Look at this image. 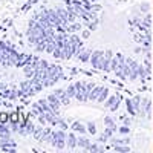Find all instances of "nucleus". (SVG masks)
<instances>
[{
	"instance_id": "obj_1",
	"label": "nucleus",
	"mask_w": 153,
	"mask_h": 153,
	"mask_svg": "<svg viewBox=\"0 0 153 153\" xmlns=\"http://www.w3.org/2000/svg\"><path fill=\"white\" fill-rule=\"evenodd\" d=\"M75 87H76V95H75V98L78 100V101H87V100H89V92H87L86 83L76 81V83H75Z\"/></svg>"
},
{
	"instance_id": "obj_2",
	"label": "nucleus",
	"mask_w": 153,
	"mask_h": 153,
	"mask_svg": "<svg viewBox=\"0 0 153 153\" xmlns=\"http://www.w3.org/2000/svg\"><path fill=\"white\" fill-rule=\"evenodd\" d=\"M46 71H48L49 76L55 78L57 81L65 80V75H63V69H61V66H58V65H49V68H48Z\"/></svg>"
},
{
	"instance_id": "obj_3",
	"label": "nucleus",
	"mask_w": 153,
	"mask_h": 153,
	"mask_svg": "<svg viewBox=\"0 0 153 153\" xmlns=\"http://www.w3.org/2000/svg\"><path fill=\"white\" fill-rule=\"evenodd\" d=\"M48 103H49V107L54 110V113L57 115V117H60V112H58V109H60V106H61V101L58 100V97L55 95V94H51L48 98Z\"/></svg>"
},
{
	"instance_id": "obj_4",
	"label": "nucleus",
	"mask_w": 153,
	"mask_h": 153,
	"mask_svg": "<svg viewBox=\"0 0 153 153\" xmlns=\"http://www.w3.org/2000/svg\"><path fill=\"white\" fill-rule=\"evenodd\" d=\"M69 42H71V46H72V49H74V55H75L76 51H78V49L83 46V42L80 40V37H78V35H75V34L69 37Z\"/></svg>"
},
{
	"instance_id": "obj_5",
	"label": "nucleus",
	"mask_w": 153,
	"mask_h": 153,
	"mask_svg": "<svg viewBox=\"0 0 153 153\" xmlns=\"http://www.w3.org/2000/svg\"><path fill=\"white\" fill-rule=\"evenodd\" d=\"M57 97H58V100L61 101V104H65V106H68L69 104V97H68V94H66V89H57V91L54 92Z\"/></svg>"
},
{
	"instance_id": "obj_6",
	"label": "nucleus",
	"mask_w": 153,
	"mask_h": 153,
	"mask_svg": "<svg viewBox=\"0 0 153 153\" xmlns=\"http://www.w3.org/2000/svg\"><path fill=\"white\" fill-rule=\"evenodd\" d=\"M103 55H104V51H95V52H92V55H91V63H92V68H98V63H100V60L103 58Z\"/></svg>"
},
{
	"instance_id": "obj_7",
	"label": "nucleus",
	"mask_w": 153,
	"mask_h": 153,
	"mask_svg": "<svg viewBox=\"0 0 153 153\" xmlns=\"http://www.w3.org/2000/svg\"><path fill=\"white\" fill-rule=\"evenodd\" d=\"M66 144H68L69 149H75L76 146H78V138L75 136V132L68 133V136H66Z\"/></svg>"
},
{
	"instance_id": "obj_8",
	"label": "nucleus",
	"mask_w": 153,
	"mask_h": 153,
	"mask_svg": "<svg viewBox=\"0 0 153 153\" xmlns=\"http://www.w3.org/2000/svg\"><path fill=\"white\" fill-rule=\"evenodd\" d=\"M29 60H31V55H28V54H20L14 65H16L17 68H25V65H28Z\"/></svg>"
},
{
	"instance_id": "obj_9",
	"label": "nucleus",
	"mask_w": 153,
	"mask_h": 153,
	"mask_svg": "<svg viewBox=\"0 0 153 153\" xmlns=\"http://www.w3.org/2000/svg\"><path fill=\"white\" fill-rule=\"evenodd\" d=\"M101 91H103V87H100V86H95L91 92H89V100H92V101H98V97L101 94Z\"/></svg>"
},
{
	"instance_id": "obj_10",
	"label": "nucleus",
	"mask_w": 153,
	"mask_h": 153,
	"mask_svg": "<svg viewBox=\"0 0 153 153\" xmlns=\"http://www.w3.org/2000/svg\"><path fill=\"white\" fill-rule=\"evenodd\" d=\"M43 133H45V126H37L35 127V130H34V138L37 139V141H42V136H43Z\"/></svg>"
},
{
	"instance_id": "obj_11",
	"label": "nucleus",
	"mask_w": 153,
	"mask_h": 153,
	"mask_svg": "<svg viewBox=\"0 0 153 153\" xmlns=\"http://www.w3.org/2000/svg\"><path fill=\"white\" fill-rule=\"evenodd\" d=\"M71 129H72V132H75V133H84V132L87 130L86 127H84L81 123H78V121H75V123L72 124Z\"/></svg>"
},
{
	"instance_id": "obj_12",
	"label": "nucleus",
	"mask_w": 153,
	"mask_h": 153,
	"mask_svg": "<svg viewBox=\"0 0 153 153\" xmlns=\"http://www.w3.org/2000/svg\"><path fill=\"white\" fill-rule=\"evenodd\" d=\"M34 130H35V126H34L29 120H26V124H25V133H26V136H28V135H32Z\"/></svg>"
},
{
	"instance_id": "obj_13",
	"label": "nucleus",
	"mask_w": 153,
	"mask_h": 153,
	"mask_svg": "<svg viewBox=\"0 0 153 153\" xmlns=\"http://www.w3.org/2000/svg\"><path fill=\"white\" fill-rule=\"evenodd\" d=\"M9 123H11V124H19V123H20V112H12V113H9Z\"/></svg>"
},
{
	"instance_id": "obj_14",
	"label": "nucleus",
	"mask_w": 153,
	"mask_h": 153,
	"mask_svg": "<svg viewBox=\"0 0 153 153\" xmlns=\"http://www.w3.org/2000/svg\"><path fill=\"white\" fill-rule=\"evenodd\" d=\"M66 94H68L69 98H74V97L76 95V87H75V84H69V86L66 87Z\"/></svg>"
},
{
	"instance_id": "obj_15",
	"label": "nucleus",
	"mask_w": 153,
	"mask_h": 153,
	"mask_svg": "<svg viewBox=\"0 0 153 153\" xmlns=\"http://www.w3.org/2000/svg\"><path fill=\"white\" fill-rule=\"evenodd\" d=\"M78 146L83 147V149H87L89 146H91V141H89L87 138H78Z\"/></svg>"
},
{
	"instance_id": "obj_16",
	"label": "nucleus",
	"mask_w": 153,
	"mask_h": 153,
	"mask_svg": "<svg viewBox=\"0 0 153 153\" xmlns=\"http://www.w3.org/2000/svg\"><path fill=\"white\" fill-rule=\"evenodd\" d=\"M80 29H81L80 25H76V23H69L66 26V31H69V32H75V31H80Z\"/></svg>"
},
{
	"instance_id": "obj_17",
	"label": "nucleus",
	"mask_w": 153,
	"mask_h": 153,
	"mask_svg": "<svg viewBox=\"0 0 153 153\" xmlns=\"http://www.w3.org/2000/svg\"><path fill=\"white\" fill-rule=\"evenodd\" d=\"M107 97H109V91L106 87H103V91H101V94L98 97V101H104V100H107Z\"/></svg>"
},
{
	"instance_id": "obj_18",
	"label": "nucleus",
	"mask_w": 153,
	"mask_h": 153,
	"mask_svg": "<svg viewBox=\"0 0 153 153\" xmlns=\"http://www.w3.org/2000/svg\"><path fill=\"white\" fill-rule=\"evenodd\" d=\"M0 123H3V124L9 123V113H6V112H0Z\"/></svg>"
},
{
	"instance_id": "obj_19",
	"label": "nucleus",
	"mask_w": 153,
	"mask_h": 153,
	"mask_svg": "<svg viewBox=\"0 0 153 153\" xmlns=\"http://www.w3.org/2000/svg\"><path fill=\"white\" fill-rule=\"evenodd\" d=\"M126 107H127V110H129L132 115H135V106H133V101L127 100V101H126Z\"/></svg>"
},
{
	"instance_id": "obj_20",
	"label": "nucleus",
	"mask_w": 153,
	"mask_h": 153,
	"mask_svg": "<svg viewBox=\"0 0 153 153\" xmlns=\"http://www.w3.org/2000/svg\"><path fill=\"white\" fill-rule=\"evenodd\" d=\"M87 132L91 135H95L97 133V129H95V123H89L87 124Z\"/></svg>"
},
{
	"instance_id": "obj_21",
	"label": "nucleus",
	"mask_w": 153,
	"mask_h": 153,
	"mask_svg": "<svg viewBox=\"0 0 153 153\" xmlns=\"http://www.w3.org/2000/svg\"><path fill=\"white\" fill-rule=\"evenodd\" d=\"M37 118H38V123H40L42 126H46V124H48V120H46V117H45V113L37 115Z\"/></svg>"
},
{
	"instance_id": "obj_22",
	"label": "nucleus",
	"mask_w": 153,
	"mask_h": 153,
	"mask_svg": "<svg viewBox=\"0 0 153 153\" xmlns=\"http://www.w3.org/2000/svg\"><path fill=\"white\" fill-rule=\"evenodd\" d=\"M52 55H54L55 58H61V49H60V48H55L54 52H52Z\"/></svg>"
},
{
	"instance_id": "obj_23",
	"label": "nucleus",
	"mask_w": 153,
	"mask_h": 153,
	"mask_svg": "<svg viewBox=\"0 0 153 153\" xmlns=\"http://www.w3.org/2000/svg\"><path fill=\"white\" fill-rule=\"evenodd\" d=\"M58 127H61V130H68V126H66V123L63 121L61 118L58 120Z\"/></svg>"
},
{
	"instance_id": "obj_24",
	"label": "nucleus",
	"mask_w": 153,
	"mask_h": 153,
	"mask_svg": "<svg viewBox=\"0 0 153 153\" xmlns=\"http://www.w3.org/2000/svg\"><path fill=\"white\" fill-rule=\"evenodd\" d=\"M87 150H91V152H97V150H101L98 146H95V144H91V146H89L87 147Z\"/></svg>"
},
{
	"instance_id": "obj_25",
	"label": "nucleus",
	"mask_w": 153,
	"mask_h": 153,
	"mask_svg": "<svg viewBox=\"0 0 153 153\" xmlns=\"http://www.w3.org/2000/svg\"><path fill=\"white\" fill-rule=\"evenodd\" d=\"M139 101H141V100H139V97H136V98L133 100V106H135V109H139V106H141V104H139Z\"/></svg>"
},
{
	"instance_id": "obj_26",
	"label": "nucleus",
	"mask_w": 153,
	"mask_h": 153,
	"mask_svg": "<svg viewBox=\"0 0 153 153\" xmlns=\"http://www.w3.org/2000/svg\"><path fill=\"white\" fill-rule=\"evenodd\" d=\"M89 29H91V31H95L97 29V20H94V23L92 22L89 23Z\"/></svg>"
},
{
	"instance_id": "obj_27",
	"label": "nucleus",
	"mask_w": 153,
	"mask_h": 153,
	"mask_svg": "<svg viewBox=\"0 0 153 153\" xmlns=\"http://www.w3.org/2000/svg\"><path fill=\"white\" fill-rule=\"evenodd\" d=\"M144 25H146V26H147V28H150V25H152V20H150V16H147V17H146V20H144Z\"/></svg>"
},
{
	"instance_id": "obj_28",
	"label": "nucleus",
	"mask_w": 153,
	"mask_h": 153,
	"mask_svg": "<svg viewBox=\"0 0 153 153\" xmlns=\"http://www.w3.org/2000/svg\"><path fill=\"white\" fill-rule=\"evenodd\" d=\"M107 138H109V136H107L106 133H103V135L100 136V139H98V141H100V143H104V141H107Z\"/></svg>"
},
{
	"instance_id": "obj_29",
	"label": "nucleus",
	"mask_w": 153,
	"mask_h": 153,
	"mask_svg": "<svg viewBox=\"0 0 153 153\" xmlns=\"http://www.w3.org/2000/svg\"><path fill=\"white\" fill-rule=\"evenodd\" d=\"M129 143V139H117L115 141V144H127Z\"/></svg>"
},
{
	"instance_id": "obj_30",
	"label": "nucleus",
	"mask_w": 153,
	"mask_h": 153,
	"mask_svg": "<svg viewBox=\"0 0 153 153\" xmlns=\"http://www.w3.org/2000/svg\"><path fill=\"white\" fill-rule=\"evenodd\" d=\"M120 132H121V133H129V127H127V126H123L121 129H120Z\"/></svg>"
},
{
	"instance_id": "obj_31",
	"label": "nucleus",
	"mask_w": 153,
	"mask_h": 153,
	"mask_svg": "<svg viewBox=\"0 0 153 153\" xmlns=\"http://www.w3.org/2000/svg\"><path fill=\"white\" fill-rule=\"evenodd\" d=\"M115 149H117L118 152H127V150H129L127 147H121V146H115Z\"/></svg>"
},
{
	"instance_id": "obj_32",
	"label": "nucleus",
	"mask_w": 153,
	"mask_h": 153,
	"mask_svg": "<svg viewBox=\"0 0 153 153\" xmlns=\"http://www.w3.org/2000/svg\"><path fill=\"white\" fill-rule=\"evenodd\" d=\"M104 123H106L107 126H113V121H112L110 118H104Z\"/></svg>"
},
{
	"instance_id": "obj_33",
	"label": "nucleus",
	"mask_w": 153,
	"mask_h": 153,
	"mask_svg": "<svg viewBox=\"0 0 153 153\" xmlns=\"http://www.w3.org/2000/svg\"><path fill=\"white\" fill-rule=\"evenodd\" d=\"M89 35H91V29H89V31H84V32H83V37H84V38H87Z\"/></svg>"
},
{
	"instance_id": "obj_34",
	"label": "nucleus",
	"mask_w": 153,
	"mask_h": 153,
	"mask_svg": "<svg viewBox=\"0 0 153 153\" xmlns=\"http://www.w3.org/2000/svg\"><path fill=\"white\" fill-rule=\"evenodd\" d=\"M92 9H94V11H100L101 6H100V5H92Z\"/></svg>"
},
{
	"instance_id": "obj_35",
	"label": "nucleus",
	"mask_w": 153,
	"mask_h": 153,
	"mask_svg": "<svg viewBox=\"0 0 153 153\" xmlns=\"http://www.w3.org/2000/svg\"><path fill=\"white\" fill-rule=\"evenodd\" d=\"M91 2H95V0H91Z\"/></svg>"
},
{
	"instance_id": "obj_36",
	"label": "nucleus",
	"mask_w": 153,
	"mask_h": 153,
	"mask_svg": "<svg viewBox=\"0 0 153 153\" xmlns=\"http://www.w3.org/2000/svg\"><path fill=\"white\" fill-rule=\"evenodd\" d=\"M0 106H3V104H2V103H0Z\"/></svg>"
}]
</instances>
